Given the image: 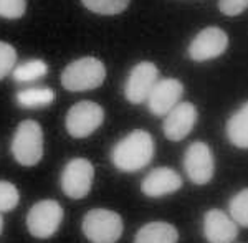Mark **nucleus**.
I'll use <instances>...</instances> for the list:
<instances>
[{"label": "nucleus", "instance_id": "25", "mask_svg": "<svg viewBox=\"0 0 248 243\" xmlns=\"http://www.w3.org/2000/svg\"><path fill=\"white\" fill-rule=\"evenodd\" d=\"M2 230H3V217L0 215V235H2Z\"/></svg>", "mask_w": 248, "mask_h": 243}, {"label": "nucleus", "instance_id": "10", "mask_svg": "<svg viewBox=\"0 0 248 243\" xmlns=\"http://www.w3.org/2000/svg\"><path fill=\"white\" fill-rule=\"evenodd\" d=\"M159 79V70L154 63L141 61L131 70L124 85V96L133 105H141L149 96L151 90Z\"/></svg>", "mask_w": 248, "mask_h": 243}, {"label": "nucleus", "instance_id": "4", "mask_svg": "<svg viewBox=\"0 0 248 243\" xmlns=\"http://www.w3.org/2000/svg\"><path fill=\"white\" fill-rule=\"evenodd\" d=\"M81 228L91 243H116L123 235L124 224L121 215L113 210L93 209L85 215Z\"/></svg>", "mask_w": 248, "mask_h": 243}, {"label": "nucleus", "instance_id": "8", "mask_svg": "<svg viewBox=\"0 0 248 243\" xmlns=\"http://www.w3.org/2000/svg\"><path fill=\"white\" fill-rule=\"evenodd\" d=\"M184 169L194 184H209L215 172V159L210 147L202 141L192 142L184 156Z\"/></svg>", "mask_w": 248, "mask_h": 243}, {"label": "nucleus", "instance_id": "1", "mask_svg": "<svg viewBox=\"0 0 248 243\" xmlns=\"http://www.w3.org/2000/svg\"><path fill=\"white\" fill-rule=\"evenodd\" d=\"M154 157V139L147 131L136 129L113 147L111 161L123 172L144 169Z\"/></svg>", "mask_w": 248, "mask_h": 243}, {"label": "nucleus", "instance_id": "16", "mask_svg": "<svg viewBox=\"0 0 248 243\" xmlns=\"http://www.w3.org/2000/svg\"><path fill=\"white\" fill-rule=\"evenodd\" d=\"M227 137L238 149L248 147V105L245 103L227 121Z\"/></svg>", "mask_w": 248, "mask_h": 243}, {"label": "nucleus", "instance_id": "7", "mask_svg": "<svg viewBox=\"0 0 248 243\" xmlns=\"http://www.w3.org/2000/svg\"><path fill=\"white\" fill-rule=\"evenodd\" d=\"M94 181V166L88 159H71L62 172V189L66 197L83 198L90 194Z\"/></svg>", "mask_w": 248, "mask_h": 243}, {"label": "nucleus", "instance_id": "13", "mask_svg": "<svg viewBox=\"0 0 248 243\" xmlns=\"http://www.w3.org/2000/svg\"><path fill=\"white\" fill-rule=\"evenodd\" d=\"M203 235L209 243H232L238 237V225L223 210L210 209L203 215Z\"/></svg>", "mask_w": 248, "mask_h": 243}, {"label": "nucleus", "instance_id": "24", "mask_svg": "<svg viewBox=\"0 0 248 243\" xmlns=\"http://www.w3.org/2000/svg\"><path fill=\"white\" fill-rule=\"evenodd\" d=\"M248 7V0H218V9L222 14L235 17L245 12Z\"/></svg>", "mask_w": 248, "mask_h": 243}, {"label": "nucleus", "instance_id": "14", "mask_svg": "<svg viewBox=\"0 0 248 243\" xmlns=\"http://www.w3.org/2000/svg\"><path fill=\"white\" fill-rule=\"evenodd\" d=\"M182 187L181 175L170 167H155L151 170L141 182V190L147 197H164L177 192Z\"/></svg>", "mask_w": 248, "mask_h": 243}, {"label": "nucleus", "instance_id": "17", "mask_svg": "<svg viewBox=\"0 0 248 243\" xmlns=\"http://www.w3.org/2000/svg\"><path fill=\"white\" fill-rule=\"evenodd\" d=\"M15 99L22 107H45L55 101V93L51 88H27L15 94Z\"/></svg>", "mask_w": 248, "mask_h": 243}, {"label": "nucleus", "instance_id": "3", "mask_svg": "<svg viewBox=\"0 0 248 243\" xmlns=\"http://www.w3.org/2000/svg\"><path fill=\"white\" fill-rule=\"evenodd\" d=\"M12 154L20 166H37L43 157V129L33 119H25L17 126L12 139Z\"/></svg>", "mask_w": 248, "mask_h": 243}, {"label": "nucleus", "instance_id": "23", "mask_svg": "<svg viewBox=\"0 0 248 243\" xmlns=\"http://www.w3.org/2000/svg\"><path fill=\"white\" fill-rule=\"evenodd\" d=\"M27 10V0H0V17L15 20L23 17Z\"/></svg>", "mask_w": 248, "mask_h": 243}, {"label": "nucleus", "instance_id": "18", "mask_svg": "<svg viewBox=\"0 0 248 243\" xmlns=\"http://www.w3.org/2000/svg\"><path fill=\"white\" fill-rule=\"evenodd\" d=\"M46 73H48V65L40 58L27 60V61L20 63V65H15V68L12 70L15 81L18 83L38 81L43 76H46Z\"/></svg>", "mask_w": 248, "mask_h": 243}, {"label": "nucleus", "instance_id": "9", "mask_svg": "<svg viewBox=\"0 0 248 243\" xmlns=\"http://www.w3.org/2000/svg\"><path fill=\"white\" fill-rule=\"evenodd\" d=\"M229 48V35L218 27H207L195 35L189 45V57L194 61L218 58Z\"/></svg>", "mask_w": 248, "mask_h": 243}, {"label": "nucleus", "instance_id": "15", "mask_svg": "<svg viewBox=\"0 0 248 243\" xmlns=\"http://www.w3.org/2000/svg\"><path fill=\"white\" fill-rule=\"evenodd\" d=\"M179 232L167 222H151L138 230L134 243H177Z\"/></svg>", "mask_w": 248, "mask_h": 243}, {"label": "nucleus", "instance_id": "2", "mask_svg": "<svg viewBox=\"0 0 248 243\" xmlns=\"http://www.w3.org/2000/svg\"><path fill=\"white\" fill-rule=\"evenodd\" d=\"M106 66L101 60L94 57H83L63 70L62 85L68 91H90L105 83Z\"/></svg>", "mask_w": 248, "mask_h": 243}, {"label": "nucleus", "instance_id": "5", "mask_svg": "<svg viewBox=\"0 0 248 243\" xmlns=\"http://www.w3.org/2000/svg\"><path fill=\"white\" fill-rule=\"evenodd\" d=\"M63 220V207L57 200H40L27 213V228L35 238H50L58 232Z\"/></svg>", "mask_w": 248, "mask_h": 243}, {"label": "nucleus", "instance_id": "11", "mask_svg": "<svg viewBox=\"0 0 248 243\" xmlns=\"http://www.w3.org/2000/svg\"><path fill=\"white\" fill-rule=\"evenodd\" d=\"M197 118H199L197 107L192 105V103L189 101L177 103L166 114V119H164V124H162L164 136L169 139V141H182L194 129Z\"/></svg>", "mask_w": 248, "mask_h": 243}, {"label": "nucleus", "instance_id": "22", "mask_svg": "<svg viewBox=\"0 0 248 243\" xmlns=\"http://www.w3.org/2000/svg\"><path fill=\"white\" fill-rule=\"evenodd\" d=\"M17 65V50L7 42H0V79L12 73Z\"/></svg>", "mask_w": 248, "mask_h": 243}, {"label": "nucleus", "instance_id": "20", "mask_svg": "<svg viewBox=\"0 0 248 243\" xmlns=\"http://www.w3.org/2000/svg\"><path fill=\"white\" fill-rule=\"evenodd\" d=\"M88 10L99 15H118L127 9L129 0H81Z\"/></svg>", "mask_w": 248, "mask_h": 243}, {"label": "nucleus", "instance_id": "6", "mask_svg": "<svg viewBox=\"0 0 248 243\" xmlns=\"http://www.w3.org/2000/svg\"><path fill=\"white\" fill-rule=\"evenodd\" d=\"M105 121V109L94 101H79L70 107L65 119L66 131L71 137H88Z\"/></svg>", "mask_w": 248, "mask_h": 243}, {"label": "nucleus", "instance_id": "12", "mask_svg": "<svg viewBox=\"0 0 248 243\" xmlns=\"http://www.w3.org/2000/svg\"><path fill=\"white\" fill-rule=\"evenodd\" d=\"M184 94V85L175 78L157 79L147 96V106L154 116H166Z\"/></svg>", "mask_w": 248, "mask_h": 243}, {"label": "nucleus", "instance_id": "21", "mask_svg": "<svg viewBox=\"0 0 248 243\" xmlns=\"http://www.w3.org/2000/svg\"><path fill=\"white\" fill-rule=\"evenodd\" d=\"M20 202L18 189L9 181H0V213L10 212Z\"/></svg>", "mask_w": 248, "mask_h": 243}, {"label": "nucleus", "instance_id": "19", "mask_svg": "<svg viewBox=\"0 0 248 243\" xmlns=\"http://www.w3.org/2000/svg\"><path fill=\"white\" fill-rule=\"evenodd\" d=\"M229 217L240 227H248V190L242 189L232 197L229 204Z\"/></svg>", "mask_w": 248, "mask_h": 243}]
</instances>
